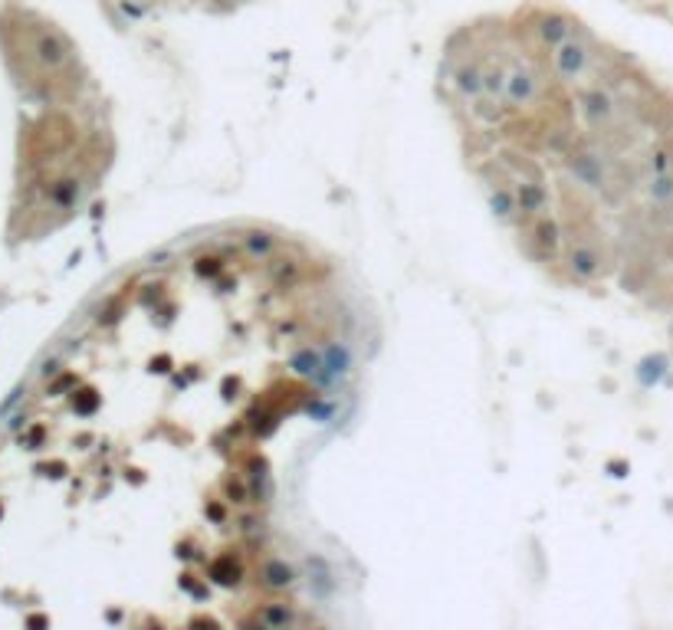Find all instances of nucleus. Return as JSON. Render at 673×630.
Here are the masks:
<instances>
[{"label":"nucleus","mask_w":673,"mask_h":630,"mask_svg":"<svg viewBox=\"0 0 673 630\" xmlns=\"http://www.w3.org/2000/svg\"><path fill=\"white\" fill-rule=\"evenodd\" d=\"M466 165L496 220L555 283L588 289L617 263L630 197L673 154L637 158L647 102L621 56L555 7L464 30L440 69Z\"/></svg>","instance_id":"nucleus-1"}]
</instances>
